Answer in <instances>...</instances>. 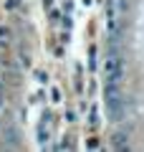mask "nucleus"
I'll return each mask as SVG.
<instances>
[{
	"label": "nucleus",
	"instance_id": "nucleus-1",
	"mask_svg": "<svg viewBox=\"0 0 144 152\" xmlns=\"http://www.w3.org/2000/svg\"><path fill=\"white\" fill-rule=\"evenodd\" d=\"M127 66H124V56H121V43L119 36H111V48L106 53V64H104V76H106V86H121Z\"/></svg>",
	"mask_w": 144,
	"mask_h": 152
},
{
	"label": "nucleus",
	"instance_id": "nucleus-2",
	"mask_svg": "<svg viewBox=\"0 0 144 152\" xmlns=\"http://www.w3.org/2000/svg\"><path fill=\"white\" fill-rule=\"evenodd\" d=\"M127 18V0H106V26L111 36H119Z\"/></svg>",
	"mask_w": 144,
	"mask_h": 152
},
{
	"label": "nucleus",
	"instance_id": "nucleus-3",
	"mask_svg": "<svg viewBox=\"0 0 144 152\" xmlns=\"http://www.w3.org/2000/svg\"><path fill=\"white\" fill-rule=\"evenodd\" d=\"M124 94L121 86H106V114L111 122H121L124 119Z\"/></svg>",
	"mask_w": 144,
	"mask_h": 152
},
{
	"label": "nucleus",
	"instance_id": "nucleus-4",
	"mask_svg": "<svg viewBox=\"0 0 144 152\" xmlns=\"http://www.w3.org/2000/svg\"><path fill=\"white\" fill-rule=\"evenodd\" d=\"M5 140H8V142H5L8 147H20V140H18V129L10 124V122L5 124Z\"/></svg>",
	"mask_w": 144,
	"mask_h": 152
},
{
	"label": "nucleus",
	"instance_id": "nucleus-5",
	"mask_svg": "<svg viewBox=\"0 0 144 152\" xmlns=\"http://www.w3.org/2000/svg\"><path fill=\"white\" fill-rule=\"evenodd\" d=\"M111 145H114V150H127V147H129V134H127V132H114Z\"/></svg>",
	"mask_w": 144,
	"mask_h": 152
},
{
	"label": "nucleus",
	"instance_id": "nucleus-6",
	"mask_svg": "<svg viewBox=\"0 0 144 152\" xmlns=\"http://www.w3.org/2000/svg\"><path fill=\"white\" fill-rule=\"evenodd\" d=\"M10 38H13V31L5 23H0V43H10Z\"/></svg>",
	"mask_w": 144,
	"mask_h": 152
}]
</instances>
